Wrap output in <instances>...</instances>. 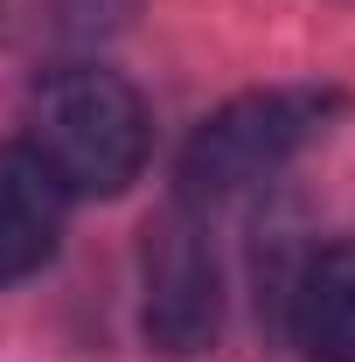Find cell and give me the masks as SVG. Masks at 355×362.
<instances>
[{"label":"cell","instance_id":"1","mask_svg":"<svg viewBox=\"0 0 355 362\" xmlns=\"http://www.w3.org/2000/svg\"><path fill=\"white\" fill-rule=\"evenodd\" d=\"M21 146L56 175L63 195H119L146 168L153 119H146V98L119 70L77 63V70H56L35 84Z\"/></svg>","mask_w":355,"mask_h":362},{"label":"cell","instance_id":"3","mask_svg":"<svg viewBox=\"0 0 355 362\" xmlns=\"http://www.w3.org/2000/svg\"><path fill=\"white\" fill-rule=\"evenodd\" d=\"M139 334L153 356H202L223 334V272L188 202H168L139 244Z\"/></svg>","mask_w":355,"mask_h":362},{"label":"cell","instance_id":"2","mask_svg":"<svg viewBox=\"0 0 355 362\" xmlns=\"http://www.w3.org/2000/svg\"><path fill=\"white\" fill-rule=\"evenodd\" d=\"M334 105H342L334 90H244V98H230L181 146V195L188 202H223V195L258 188L307 139H320Z\"/></svg>","mask_w":355,"mask_h":362},{"label":"cell","instance_id":"4","mask_svg":"<svg viewBox=\"0 0 355 362\" xmlns=\"http://www.w3.org/2000/svg\"><path fill=\"white\" fill-rule=\"evenodd\" d=\"M63 188L28 146H0V286L28 279L56 258Z\"/></svg>","mask_w":355,"mask_h":362},{"label":"cell","instance_id":"5","mask_svg":"<svg viewBox=\"0 0 355 362\" xmlns=\"http://www.w3.org/2000/svg\"><path fill=\"white\" fill-rule=\"evenodd\" d=\"M293 341L307 362H355V237L313 251L293 286Z\"/></svg>","mask_w":355,"mask_h":362}]
</instances>
